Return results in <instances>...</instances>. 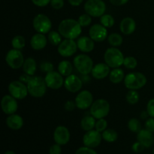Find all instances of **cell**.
<instances>
[{
  "instance_id": "cell-6",
  "label": "cell",
  "mask_w": 154,
  "mask_h": 154,
  "mask_svg": "<svg viewBox=\"0 0 154 154\" xmlns=\"http://www.w3.org/2000/svg\"><path fill=\"white\" fill-rule=\"evenodd\" d=\"M84 11L93 17H101L106 11V5L102 0H87L84 4Z\"/></svg>"
},
{
  "instance_id": "cell-17",
  "label": "cell",
  "mask_w": 154,
  "mask_h": 154,
  "mask_svg": "<svg viewBox=\"0 0 154 154\" xmlns=\"http://www.w3.org/2000/svg\"><path fill=\"white\" fill-rule=\"evenodd\" d=\"M64 87L69 92L75 93L79 92L83 87V81L75 75L66 77L64 81Z\"/></svg>"
},
{
  "instance_id": "cell-19",
  "label": "cell",
  "mask_w": 154,
  "mask_h": 154,
  "mask_svg": "<svg viewBox=\"0 0 154 154\" xmlns=\"http://www.w3.org/2000/svg\"><path fill=\"white\" fill-rule=\"evenodd\" d=\"M111 72L110 67L105 63H100L95 65L91 72V75L95 79L102 80L109 76Z\"/></svg>"
},
{
  "instance_id": "cell-7",
  "label": "cell",
  "mask_w": 154,
  "mask_h": 154,
  "mask_svg": "<svg viewBox=\"0 0 154 154\" xmlns=\"http://www.w3.org/2000/svg\"><path fill=\"white\" fill-rule=\"evenodd\" d=\"M90 114L96 119L105 118L110 112V104L104 99H99L94 101L90 107Z\"/></svg>"
},
{
  "instance_id": "cell-43",
  "label": "cell",
  "mask_w": 154,
  "mask_h": 154,
  "mask_svg": "<svg viewBox=\"0 0 154 154\" xmlns=\"http://www.w3.org/2000/svg\"><path fill=\"white\" fill-rule=\"evenodd\" d=\"M147 111L150 117L154 118V99L149 100L147 105Z\"/></svg>"
},
{
  "instance_id": "cell-21",
  "label": "cell",
  "mask_w": 154,
  "mask_h": 154,
  "mask_svg": "<svg viewBox=\"0 0 154 154\" xmlns=\"http://www.w3.org/2000/svg\"><path fill=\"white\" fill-rule=\"evenodd\" d=\"M48 41V38L45 34L37 32L32 36L30 39V45L35 51H41L47 46Z\"/></svg>"
},
{
  "instance_id": "cell-12",
  "label": "cell",
  "mask_w": 154,
  "mask_h": 154,
  "mask_svg": "<svg viewBox=\"0 0 154 154\" xmlns=\"http://www.w3.org/2000/svg\"><path fill=\"white\" fill-rule=\"evenodd\" d=\"M102 140V133L96 129L87 131L83 136V144L86 147L96 148L101 144Z\"/></svg>"
},
{
  "instance_id": "cell-49",
  "label": "cell",
  "mask_w": 154,
  "mask_h": 154,
  "mask_svg": "<svg viewBox=\"0 0 154 154\" xmlns=\"http://www.w3.org/2000/svg\"><path fill=\"white\" fill-rule=\"evenodd\" d=\"M32 76H30V75L24 73V74H23V75H20V78H19V81H20L21 82H23V83H24V84H26L27 83H28V81H29V79Z\"/></svg>"
},
{
  "instance_id": "cell-52",
  "label": "cell",
  "mask_w": 154,
  "mask_h": 154,
  "mask_svg": "<svg viewBox=\"0 0 154 154\" xmlns=\"http://www.w3.org/2000/svg\"><path fill=\"white\" fill-rule=\"evenodd\" d=\"M4 154H16V153H15L14 151H12V150H8V151H6Z\"/></svg>"
},
{
  "instance_id": "cell-34",
  "label": "cell",
  "mask_w": 154,
  "mask_h": 154,
  "mask_svg": "<svg viewBox=\"0 0 154 154\" xmlns=\"http://www.w3.org/2000/svg\"><path fill=\"white\" fill-rule=\"evenodd\" d=\"M100 23L105 28L108 29L111 28L114 25L115 20L112 15L109 14H105L100 17Z\"/></svg>"
},
{
  "instance_id": "cell-4",
  "label": "cell",
  "mask_w": 154,
  "mask_h": 154,
  "mask_svg": "<svg viewBox=\"0 0 154 154\" xmlns=\"http://www.w3.org/2000/svg\"><path fill=\"white\" fill-rule=\"evenodd\" d=\"M147 78L141 72H131L124 78V85L129 90H138L144 87L147 84Z\"/></svg>"
},
{
  "instance_id": "cell-32",
  "label": "cell",
  "mask_w": 154,
  "mask_h": 154,
  "mask_svg": "<svg viewBox=\"0 0 154 154\" xmlns=\"http://www.w3.org/2000/svg\"><path fill=\"white\" fill-rule=\"evenodd\" d=\"M11 45L13 48L17 50H21L24 48L26 45V39L23 35H18L14 36L11 40Z\"/></svg>"
},
{
  "instance_id": "cell-36",
  "label": "cell",
  "mask_w": 154,
  "mask_h": 154,
  "mask_svg": "<svg viewBox=\"0 0 154 154\" xmlns=\"http://www.w3.org/2000/svg\"><path fill=\"white\" fill-rule=\"evenodd\" d=\"M123 66L127 69H134L138 66V61L134 57H126L123 61Z\"/></svg>"
},
{
  "instance_id": "cell-50",
  "label": "cell",
  "mask_w": 154,
  "mask_h": 154,
  "mask_svg": "<svg viewBox=\"0 0 154 154\" xmlns=\"http://www.w3.org/2000/svg\"><path fill=\"white\" fill-rule=\"evenodd\" d=\"M68 1L71 5L76 7V6H79L84 2V0H68Z\"/></svg>"
},
{
  "instance_id": "cell-40",
  "label": "cell",
  "mask_w": 154,
  "mask_h": 154,
  "mask_svg": "<svg viewBox=\"0 0 154 154\" xmlns=\"http://www.w3.org/2000/svg\"><path fill=\"white\" fill-rule=\"evenodd\" d=\"M75 154H98L96 150H93V148H90V147H79L78 150L75 152Z\"/></svg>"
},
{
  "instance_id": "cell-27",
  "label": "cell",
  "mask_w": 154,
  "mask_h": 154,
  "mask_svg": "<svg viewBox=\"0 0 154 154\" xmlns=\"http://www.w3.org/2000/svg\"><path fill=\"white\" fill-rule=\"evenodd\" d=\"M57 69H58V72L63 77H68L72 74L73 66L71 62L68 61V60H63L58 64Z\"/></svg>"
},
{
  "instance_id": "cell-11",
  "label": "cell",
  "mask_w": 154,
  "mask_h": 154,
  "mask_svg": "<svg viewBox=\"0 0 154 154\" xmlns=\"http://www.w3.org/2000/svg\"><path fill=\"white\" fill-rule=\"evenodd\" d=\"M78 49L77 42L73 39L65 38V40H63L59 45V46H57V51L63 57H72L74 54H75Z\"/></svg>"
},
{
  "instance_id": "cell-23",
  "label": "cell",
  "mask_w": 154,
  "mask_h": 154,
  "mask_svg": "<svg viewBox=\"0 0 154 154\" xmlns=\"http://www.w3.org/2000/svg\"><path fill=\"white\" fill-rule=\"evenodd\" d=\"M136 29V23L133 18L130 17L123 18L120 24V29L123 34L126 35H132Z\"/></svg>"
},
{
  "instance_id": "cell-22",
  "label": "cell",
  "mask_w": 154,
  "mask_h": 154,
  "mask_svg": "<svg viewBox=\"0 0 154 154\" xmlns=\"http://www.w3.org/2000/svg\"><path fill=\"white\" fill-rule=\"evenodd\" d=\"M78 50L83 53H90L94 50L95 42L90 37L81 36L77 41Z\"/></svg>"
},
{
  "instance_id": "cell-5",
  "label": "cell",
  "mask_w": 154,
  "mask_h": 154,
  "mask_svg": "<svg viewBox=\"0 0 154 154\" xmlns=\"http://www.w3.org/2000/svg\"><path fill=\"white\" fill-rule=\"evenodd\" d=\"M73 64L77 71L82 75H88L91 73L94 66L91 57L84 54L76 56L73 60Z\"/></svg>"
},
{
  "instance_id": "cell-2",
  "label": "cell",
  "mask_w": 154,
  "mask_h": 154,
  "mask_svg": "<svg viewBox=\"0 0 154 154\" xmlns=\"http://www.w3.org/2000/svg\"><path fill=\"white\" fill-rule=\"evenodd\" d=\"M29 94L34 98H42L46 94L48 88L45 78L41 76H32L26 84Z\"/></svg>"
},
{
  "instance_id": "cell-1",
  "label": "cell",
  "mask_w": 154,
  "mask_h": 154,
  "mask_svg": "<svg viewBox=\"0 0 154 154\" xmlns=\"http://www.w3.org/2000/svg\"><path fill=\"white\" fill-rule=\"evenodd\" d=\"M58 32L66 39L78 38L82 32V26L78 20L72 18L63 20L58 26Z\"/></svg>"
},
{
  "instance_id": "cell-24",
  "label": "cell",
  "mask_w": 154,
  "mask_h": 154,
  "mask_svg": "<svg viewBox=\"0 0 154 154\" xmlns=\"http://www.w3.org/2000/svg\"><path fill=\"white\" fill-rule=\"evenodd\" d=\"M6 125L12 130H19L24 125L23 119L17 114H11L6 118Z\"/></svg>"
},
{
  "instance_id": "cell-29",
  "label": "cell",
  "mask_w": 154,
  "mask_h": 154,
  "mask_svg": "<svg viewBox=\"0 0 154 154\" xmlns=\"http://www.w3.org/2000/svg\"><path fill=\"white\" fill-rule=\"evenodd\" d=\"M102 139L108 143L115 142L118 138V134L117 131L113 129H107L102 132Z\"/></svg>"
},
{
  "instance_id": "cell-46",
  "label": "cell",
  "mask_w": 154,
  "mask_h": 154,
  "mask_svg": "<svg viewBox=\"0 0 154 154\" xmlns=\"http://www.w3.org/2000/svg\"><path fill=\"white\" fill-rule=\"evenodd\" d=\"M32 2L35 5L38 6V7H45L48 5L49 3H51V0H31Z\"/></svg>"
},
{
  "instance_id": "cell-38",
  "label": "cell",
  "mask_w": 154,
  "mask_h": 154,
  "mask_svg": "<svg viewBox=\"0 0 154 154\" xmlns=\"http://www.w3.org/2000/svg\"><path fill=\"white\" fill-rule=\"evenodd\" d=\"M95 129L99 132H103L105 129H108V121L105 119H98L96 120V126H95Z\"/></svg>"
},
{
  "instance_id": "cell-9",
  "label": "cell",
  "mask_w": 154,
  "mask_h": 154,
  "mask_svg": "<svg viewBox=\"0 0 154 154\" xmlns=\"http://www.w3.org/2000/svg\"><path fill=\"white\" fill-rule=\"evenodd\" d=\"M24 61V57L20 50L13 48L8 51L5 56L6 63L12 69H18L23 67Z\"/></svg>"
},
{
  "instance_id": "cell-26",
  "label": "cell",
  "mask_w": 154,
  "mask_h": 154,
  "mask_svg": "<svg viewBox=\"0 0 154 154\" xmlns=\"http://www.w3.org/2000/svg\"><path fill=\"white\" fill-rule=\"evenodd\" d=\"M125 74L123 69L120 68H115L111 71L109 74V80L111 83L114 84H118L123 81H124Z\"/></svg>"
},
{
  "instance_id": "cell-37",
  "label": "cell",
  "mask_w": 154,
  "mask_h": 154,
  "mask_svg": "<svg viewBox=\"0 0 154 154\" xmlns=\"http://www.w3.org/2000/svg\"><path fill=\"white\" fill-rule=\"evenodd\" d=\"M78 21L81 26L87 27L91 24L92 17L87 13L83 14H81V16L78 17Z\"/></svg>"
},
{
  "instance_id": "cell-14",
  "label": "cell",
  "mask_w": 154,
  "mask_h": 154,
  "mask_svg": "<svg viewBox=\"0 0 154 154\" xmlns=\"http://www.w3.org/2000/svg\"><path fill=\"white\" fill-rule=\"evenodd\" d=\"M75 102L78 109H88L93 103V94L89 90H82L77 95Z\"/></svg>"
},
{
  "instance_id": "cell-20",
  "label": "cell",
  "mask_w": 154,
  "mask_h": 154,
  "mask_svg": "<svg viewBox=\"0 0 154 154\" xmlns=\"http://www.w3.org/2000/svg\"><path fill=\"white\" fill-rule=\"evenodd\" d=\"M137 140L139 141L145 148H150L154 143V136L153 132L142 129L139 132L137 133Z\"/></svg>"
},
{
  "instance_id": "cell-8",
  "label": "cell",
  "mask_w": 154,
  "mask_h": 154,
  "mask_svg": "<svg viewBox=\"0 0 154 154\" xmlns=\"http://www.w3.org/2000/svg\"><path fill=\"white\" fill-rule=\"evenodd\" d=\"M34 29L37 32L42 34H48L52 28V22L47 15L38 14L34 17L32 21Z\"/></svg>"
},
{
  "instance_id": "cell-25",
  "label": "cell",
  "mask_w": 154,
  "mask_h": 154,
  "mask_svg": "<svg viewBox=\"0 0 154 154\" xmlns=\"http://www.w3.org/2000/svg\"><path fill=\"white\" fill-rule=\"evenodd\" d=\"M22 68L24 73L27 74L30 76H34L36 69H37V63H36L35 59L29 57L25 60Z\"/></svg>"
},
{
  "instance_id": "cell-41",
  "label": "cell",
  "mask_w": 154,
  "mask_h": 154,
  "mask_svg": "<svg viewBox=\"0 0 154 154\" xmlns=\"http://www.w3.org/2000/svg\"><path fill=\"white\" fill-rule=\"evenodd\" d=\"M51 5L55 10H60L64 6V0H51Z\"/></svg>"
},
{
  "instance_id": "cell-53",
  "label": "cell",
  "mask_w": 154,
  "mask_h": 154,
  "mask_svg": "<svg viewBox=\"0 0 154 154\" xmlns=\"http://www.w3.org/2000/svg\"><path fill=\"white\" fill-rule=\"evenodd\" d=\"M153 154H154V148H153Z\"/></svg>"
},
{
  "instance_id": "cell-3",
  "label": "cell",
  "mask_w": 154,
  "mask_h": 154,
  "mask_svg": "<svg viewBox=\"0 0 154 154\" xmlns=\"http://www.w3.org/2000/svg\"><path fill=\"white\" fill-rule=\"evenodd\" d=\"M124 59L125 57L122 51L115 47L108 48L104 54L105 63L112 69L120 68L123 66Z\"/></svg>"
},
{
  "instance_id": "cell-47",
  "label": "cell",
  "mask_w": 154,
  "mask_h": 154,
  "mask_svg": "<svg viewBox=\"0 0 154 154\" xmlns=\"http://www.w3.org/2000/svg\"><path fill=\"white\" fill-rule=\"evenodd\" d=\"M144 148H145V147H144L139 141H137V142L134 143L132 146V150H133L135 153H140V152L143 151Z\"/></svg>"
},
{
  "instance_id": "cell-13",
  "label": "cell",
  "mask_w": 154,
  "mask_h": 154,
  "mask_svg": "<svg viewBox=\"0 0 154 154\" xmlns=\"http://www.w3.org/2000/svg\"><path fill=\"white\" fill-rule=\"evenodd\" d=\"M45 80L48 87L51 90H59L64 85L65 80L63 79V76L56 71L47 73Z\"/></svg>"
},
{
  "instance_id": "cell-42",
  "label": "cell",
  "mask_w": 154,
  "mask_h": 154,
  "mask_svg": "<svg viewBox=\"0 0 154 154\" xmlns=\"http://www.w3.org/2000/svg\"><path fill=\"white\" fill-rule=\"evenodd\" d=\"M144 126L147 130L150 131L151 132H154V118L153 117H149L148 119H147L145 121V124H144Z\"/></svg>"
},
{
  "instance_id": "cell-28",
  "label": "cell",
  "mask_w": 154,
  "mask_h": 154,
  "mask_svg": "<svg viewBox=\"0 0 154 154\" xmlns=\"http://www.w3.org/2000/svg\"><path fill=\"white\" fill-rule=\"evenodd\" d=\"M96 123V120L94 117H93L92 115L85 116V117H83L81 121V129L83 130L86 131V132L92 130V129H93L95 128Z\"/></svg>"
},
{
  "instance_id": "cell-10",
  "label": "cell",
  "mask_w": 154,
  "mask_h": 154,
  "mask_svg": "<svg viewBox=\"0 0 154 154\" xmlns=\"http://www.w3.org/2000/svg\"><path fill=\"white\" fill-rule=\"evenodd\" d=\"M9 94L17 100H22L25 99L29 94L27 85L20 81H14L9 84L8 87Z\"/></svg>"
},
{
  "instance_id": "cell-18",
  "label": "cell",
  "mask_w": 154,
  "mask_h": 154,
  "mask_svg": "<svg viewBox=\"0 0 154 154\" xmlns=\"http://www.w3.org/2000/svg\"><path fill=\"white\" fill-rule=\"evenodd\" d=\"M70 132L69 129L64 126H59L54 132V140L60 145H65L70 141Z\"/></svg>"
},
{
  "instance_id": "cell-51",
  "label": "cell",
  "mask_w": 154,
  "mask_h": 154,
  "mask_svg": "<svg viewBox=\"0 0 154 154\" xmlns=\"http://www.w3.org/2000/svg\"><path fill=\"white\" fill-rule=\"evenodd\" d=\"M149 117H150V115H149V114L147 113V110L146 111H143L141 113V118L142 119V120H147V119H148Z\"/></svg>"
},
{
  "instance_id": "cell-39",
  "label": "cell",
  "mask_w": 154,
  "mask_h": 154,
  "mask_svg": "<svg viewBox=\"0 0 154 154\" xmlns=\"http://www.w3.org/2000/svg\"><path fill=\"white\" fill-rule=\"evenodd\" d=\"M54 69V66L52 63L49 61H45L42 62L40 64V70L42 72L45 73H49V72H53Z\"/></svg>"
},
{
  "instance_id": "cell-35",
  "label": "cell",
  "mask_w": 154,
  "mask_h": 154,
  "mask_svg": "<svg viewBox=\"0 0 154 154\" xmlns=\"http://www.w3.org/2000/svg\"><path fill=\"white\" fill-rule=\"evenodd\" d=\"M128 128L129 130L135 133H138L141 130V123L137 118H132L128 122Z\"/></svg>"
},
{
  "instance_id": "cell-44",
  "label": "cell",
  "mask_w": 154,
  "mask_h": 154,
  "mask_svg": "<svg viewBox=\"0 0 154 154\" xmlns=\"http://www.w3.org/2000/svg\"><path fill=\"white\" fill-rule=\"evenodd\" d=\"M62 148L61 145L58 144H54L50 147L49 149V154H61Z\"/></svg>"
},
{
  "instance_id": "cell-45",
  "label": "cell",
  "mask_w": 154,
  "mask_h": 154,
  "mask_svg": "<svg viewBox=\"0 0 154 154\" xmlns=\"http://www.w3.org/2000/svg\"><path fill=\"white\" fill-rule=\"evenodd\" d=\"M75 108H77V106H76V104H75V101L69 100V101H67V102H66L64 105L65 110L67 111H69V112L74 111V110L75 109Z\"/></svg>"
},
{
  "instance_id": "cell-31",
  "label": "cell",
  "mask_w": 154,
  "mask_h": 154,
  "mask_svg": "<svg viewBox=\"0 0 154 154\" xmlns=\"http://www.w3.org/2000/svg\"><path fill=\"white\" fill-rule=\"evenodd\" d=\"M62 37H63V36L60 35V33L59 32L51 31L48 33V42H49L53 46H59V45L63 42Z\"/></svg>"
},
{
  "instance_id": "cell-30",
  "label": "cell",
  "mask_w": 154,
  "mask_h": 154,
  "mask_svg": "<svg viewBox=\"0 0 154 154\" xmlns=\"http://www.w3.org/2000/svg\"><path fill=\"white\" fill-rule=\"evenodd\" d=\"M108 42L111 47H117L120 46L123 44V37L119 33H111L108 36Z\"/></svg>"
},
{
  "instance_id": "cell-48",
  "label": "cell",
  "mask_w": 154,
  "mask_h": 154,
  "mask_svg": "<svg viewBox=\"0 0 154 154\" xmlns=\"http://www.w3.org/2000/svg\"><path fill=\"white\" fill-rule=\"evenodd\" d=\"M110 2L115 6H122L126 5L129 0H109Z\"/></svg>"
},
{
  "instance_id": "cell-16",
  "label": "cell",
  "mask_w": 154,
  "mask_h": 154,
  "mask_svg": "<svg viewBox=\"0 0 154 154\" xmlns=\"http://www.w3.org/2000/svg\"><path fill=\"white\" fill-rule=\"evenodd\" d=\"M17 99L11 95H5L1 100V108L3 112L7 115L15 114L18 109Z\"/></svg>"
},
{
  "instance_id": "cell-15",
  "label": "cell",
  "mask_w": 154,
  "mask_h": 154,
  "mask_svg": "<svg viewBox=\"0 0 154 154\" xmlns=\"http://www.w3.org/2000/svg\"><path fill=\"white\" fill-rule=\"evenodd\" d=\"M89 35L95 42H104L108 38V29L101 23L94 24L89 30Z\"/></svg>"
},
{
  "instance_id": "cell-33",
  "label": "cell",
  "mask_w": 154,
  "mask_h": 154,
  "mask_svg": "<svg viewBox=\"0 0 154 154\" xmlns=\"http://www.w3.org/2000/svg\"><path fill=\"white\" fill-rule=\"evenodd\" d=\"M139 93H138L137 90H130L126 93V102L130 105H135V104L138 103V101H139Z\"/></svg>"
}]
</instances>
